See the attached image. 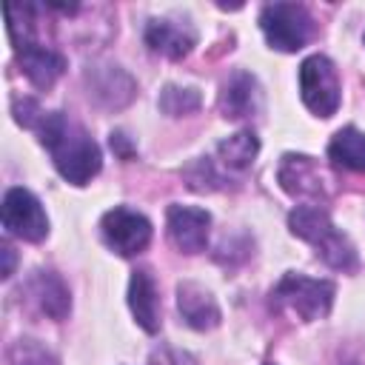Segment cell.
Listing matches in <instances>:
<instances>
[{"instance_id":"cell-6","label":"cell","mask_w":365,"mask_h":365,"mask_svg":"<svg viewBox=\"0 0 365 365\" xmlns=\"http://www.w3.org/2000/svg\"><path fill=\"white\" fill-rule=\"evenodd\" d=\"M0 214H3V228L26 242H40L48 234V217L40 200L26 188H9Z\"/></svg>"},{"instance_id":"cell-1","label":"cell","mask_w":365,"mask_h":365,"mask_svg":"<svg viewBox=\"0 0 365 365\" xmlns=\"http://www.w3.org/2000/svg\"><path fill=\"white\" fill-rule=\"evenodd\" d=\"M37 137L48 148L60 177L71 185H86L103 165L100 145L80 123L68 120L63 111H48L37 125Z\"/></svg>"},{"instance_id":"cell-21","label":"cell","mask_w":365,"mask_h":365,"mask_svg":"<svg viewBox=\"0 0 365 365\" xmlns=\"http://www.w3.org/2000/svg\"><path fill=\"white\" fill-rule=\"evenodd\" d=\"M185 180H188V185L194 191H211V188H220V182H222V177L217 174L214 163L205 160V157H200L194 165L185 168Z\"/></svg>"},{"instance_id":"cell-7","label":"cell","mask_w":365,"mask_h":365,"mask_svg":"<svg viewBox=\"0 0 365 365\" xmlns=\"http://www.w3.org/2000/svg\"><path fill=\"white\" fill-rule=\"evenodd\" d=\"M100 234H103V242L114 254L134 257V254H140L148 245V240H151V222L143 214L120 205V208H111V211L103 214Z\"/></svg>"},{"instance_id":"cell-14","label":"cell","mask_w":365,"mask_h":365,"mask_svg":"<svg viewBox=\"0 0 365 365\" xmlns=\"http://www.w3.org/2000/svg\"><path fill=\"white\" fill-rule=\"evenodd\" d=\"M17 63H20V71L29 77V83L37 88H51L66 71V57L40 43H29L17 48Z\"/></svg>"},{"instance_id":"cell-18","label":"cell","mask_w":365,"mask_h":365,"mask_svg":"<svg viewBox=\"0 0 365 365\" xmlns=\"http://www.w3.org/2000/svg\"><path fill=\"white\" fill-rule=\"evenodd\" d=\"M257 154H259V140H257L254 131H237V134L220 140V145H217L220 163L225 168H231V171L248 168L257 160Z\"/></svg>"},{"instance_id":"cell-4","label":"cell","mask_w":365,"mask_h":365,"mask_svg":"<svg viewBox=\"0 0 365 365\" xmlns=\"http://www.w3.org/2000/svg\"><path fill=\"white\" fill-rule=\"evenodd\" d=\"M259 29L271 48L297 51L308 43L314 20L302 3H268L259 11Z\"/></svg>"},{"instance_id":"cell-16","label":"cell","mask_w":365,"mask_h":365,"mask_svg":"<svg viewBox=\"0 0 365 365\" xmlns=\"http://www.w3.org/2000/svg\"><path fill=\"white\" fill-rule=\"evenodd\" d=\"M29 294L43 314H48L51 319H66L71 308V294L54 271H34V277L29 279Z\"/></svg>"},{"instance_id":"cell-12","label":"cell","mask_w":365,"mask_h":365,"mask_svg":"<svg viewBox=\"0 0 365 365\" xmlns=\"http://www.w3.org/2000/svg\"><path fill=\"white\" fill-rule=\"evenodd\" d=\"M259 83L248 71H234L220 88V111L225 120H242L259 111Z\"/></svg>"},{"instance_id":"cell-23","label":"cell","mask_w":365,"mask_h":365,"mask_svg":"<svg viewBox=\"0 0 365 365\" xmlns=\"http://www.w3.org/2000/svg\"><path fill=\"white\" fill-rule=\"evenodd\" d=\"M148 365H197V359L188 351H180V348H157L151 354Z\"/></svg>"},{"instance_id":"cell-8","label":"cell","mask_w":365,"mask_h":365,"mask_svg":"<svg viewBox=\"0 0 365 365\" xmlns=\"http://www.w3.org/2000/svg\"><path fill=\"white\" fill-rule=\"evenodd\" d=\"M277 180L291 197L314 200V205L328 194V174L314 157H305V154H285L279 163Z\"/></svg>"},{"instance_id":"cell-24","label":"cell","mask_w":365,"mask_h":365,"mask_svg":"<svg viewBox=\"0 0 365 365\" xmlns=\"http://www.w3.org/2000/svg\"><path fill=\"white\" fill-rule=\"evenodd\" d=\"M0 257H3V271H0V277L9 279V277L14 274V248H11L9 242H3V245H0Z\"/></svg>"},{"instance_id":"cell-22","label":"cell","mask_w":365,"mask_h":365,"mask_svg":"<svg viewBox=\"0 0 365 365\" xmlns=\"http://www.w3.org/2000/svg\"><path fill=\"white\" fill-rule=\"evenodd\" d=\"M11 111H14V120H17L20 125L34 128V131H37V125L43 123V117L48 114V111H43L40 103L31 100V97H14V100H11Z\"/></svg>"},{"instance_id":"cell-5","label":"cell","mask_w":365,"mask_h":365,"mask_svg":"<svg viewBox=\"0 0 365 365\" xmlns=\"http://www.w3.org/2000/svg\"><path fill=\"white\" fill-rule=\"evenodd\" d=\"M299 97L317 117H331L339 108L342 86L334 63L325 54H311L299 66Z\"/></svg>"},{"instance_id":"cell-3","label":"cell","mask_w":365,"mask_h":365,"mask_svg":"<svg viewBox=\"0 0 365 365\" xmlns=\"http://www.w3.org/2000/svg\"><path fill=\"white\" fill-rule=\"evenodd\" d=\"M334 282L331 279H314L297 271H285L279 282L271 288L268 302L274 311L291 314L302 322L325 319L334 305Z\"/></svg>"},{"instance_id":"cell-26","label":"cell","mask_w":365,"mask_h":365,"mask_svg":"<svg viewBox=\"0 0 365 365\" xmlns=\"http://www.w3.org/2000/svg\"><path fill=\"white\" fill-rule=\"evenodd\" d=\"M345 365H356V362H345Z\"/></svg>"},{"instance_id":"cell-13","label":"cell","mask_w":365,"mask_h":365,"mask_svg":"<svg viewBox=\"0 0 365 365\" xmlns=\"http://www.w3.org/2000/svg\"><path fill=\"white\" fill-rule=\"evenodd\" d=\"M88 97L106 108H120L134 97V80L120 66H97L86 71Z\"/></svg>"},{"instance_id":"cell-27","label":"cell","mask_w":365,"mask_h":365,"mask_svg":"<svg viewBox=\"0 0 365 365\" xmlns=\"http://www.w3.org/2000/svg\"><path fill=\"white\" fill-rule=\"evenodd\" d=\"M265 365H271V362H265Z\"/></svg>"},{"instance_id":"cell-9","label":"cell","mask_w":365,"mask_h":365,"mask_svg":"<svg viewBox=\"0 0 365 365\" xmlns=\"http://www.w3.org/2000/svg\"><path fill=\"white\" fill-rule=\"evenodd\" d=\"M165 228H168V240L174 242L177 251L200 254V251H205V242H208L211 214L197 205H168Z\"/></svg>"},{"instance_id":"cell-2","label":"cell","mask_w":365,"mask_h":365,"mask_svg":"<svg viewBox=\"0 0 365 365\" xmlns=\"http://www.w3.org/2000/svg\"><path fill=\"white\" fill-rule=\"evenodd\" d=\"M288 228H291L294 237H299L308 245H314L317 257H322L325 265H331L336 271H354L359 265L354 242L331 222L325 208H319L314 202L297 205L288 214Z\"/></svg>"},{"instance_id":"cell-11","label":"cell","mask_w":365,"mask_h":365,"mask_svg":"<svg viewBox=\"0 0 365 365\" xmlns=\"http://www.w3.org/2000/svg\"><path fill=\"white\" fill-rule=\"evenodd\" d=\"M177 311L185 319V325H191L194 331H211L220 325V317H222L214 294L191 279L177 285Z\"/></svg>"},{"instance_id":"cell-19","label":"cell","mask_w":365,"mask_h":365,"mask_svg":"<svg viewBox=\"0 0 365 365\" xmlns=\"http://www.w3.org/2000/svg\"><path fill=\"white\" fill-rule=\"evenodd\" d=\"M160 111L168 114V117H182V114H191L202 106V97L197 88H182V86H165L160 91V100H157Z\"/></svg>"},{"instance_id":"cell-15","label":"cell","mask_w":365,"mask_h":365,"mask_svg":"<svg viewBox=\"0 0 365 365\" xmlns=\"http://www.w3.org/2000/svg\"><path fill=\"white\" fill-rule=\"evenodd\" d=\"M128 308L137 319V325L148 334L160 331V299H157V285L148 271H134L128 282Z\"/></svg>"},{"instance_id":"cell-10","label":"cell","mask_w":365,"mask_h":365,"mask_svg":"<svg viewBox=\"0 0 365 365\" xmlns=\"http://www.w3.org/2000/svg\"><path fill=\"white\" fill-rule=\"evenodd\" d=\"M145 46L154 54H163L168 60H180L185 57L194 43H197V31L191 23L185 20H174V17H154L145 26Z\"/></svg>"},{"instance_id":"cell-25","label":"cell","mask_w":365,"mask_h":365,"mask_svg":"<svg viewBox=\"0 0 365 365\" xmlns=\"http://www.w3.org/2000/svg\"><path fill=\"white\" fill-rule=\"evenodd\" d=\"M111 148H114L120 157H131V154H134V148L125 145V134H111Z\"/></svg>"},{"instance_id":"cell-20","label":"cell","mask_w":365,"mask_h":365,"mask_svg":"<svg viewBox=\"0 0 365 365\" xmlns=\"http://www.w3.org/2000/svg\"><path fill=\"white\" fill-rule=\"evenodd\" d=\"M6 359L9 365H57V356L43 342L29 339V336L14 339L6 351Z\"/></svg>"},{"instance_id":"cell-17","label":"cell","mask_w":365,"mask_h":365,"mask_svg":"<svg viewBox=\"0 0 365 365\" xmlns=\"http://www.w3.org/2000/svg\"><path fill=\"white\" fill-rule=\"evenodd\" d=\"M328 157L351 171H365V134L356 128H339L328 143Z\"/></svg>"}]
</instances>
